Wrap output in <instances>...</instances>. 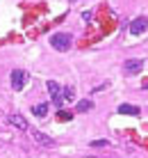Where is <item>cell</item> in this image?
I'll list each match as a JSON object with an SVG mask.
<instances>
[{
  "instance_id": "obj_7",
  "label": "cell",
  "mask_w": 148,
  "mask_h": 158,
  "mask_svg": "<svg viewBox=\"0 0 148 158\" xmlns=\"http://www.w3.org/2000/svg\"><path fill=\"white\" fill-rule=\"evenodd\" d=\"M141 69H144V60H128V62L123 64V71L128 73V76H134V73H139Z\"/></svg>"
},
{
  "instance_id": "obj_2",
  "label": "cell",
  "mask_w": 148,
  "mask_h": 158,
  "mask_svg": "<svg viewBox=\"0 0 148 158\" xmlns=\"http://www.w3.org/2000/svg\"><path fill=\"white\" fill-rule=\"evenodd\" d=\"M32 140H34V144L41 147V149H53L55 147V140L50 138V135L41 133V131H32Z\"/></svg>"
},
{
  "instance_id": "obj_11",
  "label": "cell",
  "mask_w": 148,
  "mask_h": 158,
  "mask_svg": "<svg viewBox=\"0 0 148 158\" xmlns=\"http://www.w3.org/2000/svg\"><path fill=\"white\" fill-rule=\"evenodd\" d=\"M62 96H64V101H73L75 99V89H73V87H64Z\"/></svg>"
},
{
  "instance_id": "obj_10",
  "label": "cell",
  "mask_w": 148,
  "mask_h": 158,
  "mask_svg": "<svg viewBox=\"0 0 148 158\" xmlns=\"http://www.w3.org/2000/svg\"><path fill=\"white\" fill-rule=\"evenodd\" d=\"M32 115L34 117H46L48 115V103H39V106L32 108Z\"/></svg>"
},
{
  "instance_id": "obj_9",
  "label": "cell",
  "mask_w": 148,
  "mask_h": 158,
  "mask_svg": "<svg viewBox=\"0 0 148 158\" xmlns=\"http://www.w3.org/2000/svg\"><path fill=\"white\" fill-rule=\"evenodd\" d=\"M75 110H78V112H89V110H94V101H91V99H82V101H78Z\"/></svg>"
},
{
  "instance_id": "obj_8",
  "label": "cell",
  "mask_w": 148,
  "mask_h": 158,
  "mask_svg": "<svg viewBox=\"0 0 148 158\" xmlns=\"http://www.w3.org/2000/svg\"><path fill=\"white\" fill-rule=\"evenodd\" d=\"M119 112H121V115H132V117H139V115H141V108L130 106V103H123V106H119Z\"/></svg>"
},
{
  "instance_id": "obj_3",
  "label": "cell",
  "mask_w": 148,
  "mask_h": 158,
  "mask_svg": "<svg viewBox=\"0 0 148 158\" xmlns=\"http://www.w3.org/2000/svg\"><path fill=\"white\" fill-rule=\"evenodd\" d=\"M9 83H12V87H14L16 92L23 89L25 83H27V73H25V71H21V69H14L12 76H9Z\"/></svg>"
},
{
  "instance_id": "obj_4",
  "label": "cell",
  "mask_w": 148,
  "mask_h": 158,
  "mask_svg": "<svg viewBox=\"0 0 148 158\" xmlns=\"http://www.w3.org/2000/svg\"><path fill=\"white\" fill-rule=\"evenodd\" d=\"M46 87H48V92H50V99H53V103H55V108H59V106H62V101H64V96H62V87L55 83V80H48Z\"/></svg>"
},
{
  "instance_id": "obj_12",
  "label": "cell",
  "mask_w": 148,
  "mask_h": 158,
  "mask_svg": "<svg viewBox=\"0 0 148 158\" xmlns=\"http://www.w3.org/2000/svg\"><path fill=\"white\" fill-rule=\"evenodd\" d=\"M89 147H94V149H105V147H109L107 140H96V142H91Z\"/></svg>"
},
{
  "instance_id": "obj_1",
  "label": "cell",
  "mask_w": 148,
  "mask_h": 158,
  "mask_svg": "<svg viewBox=\"0 0 148 158\" xmlns=\"http://www.w3.org/2000/svg\"><path fill=\"white\" fill-rule=\"evenodd\" d=\"M71 35H66V32H55V35L50 37V46L55 48V51H68L71 48Z\"/></svg>"
},
{
  "instance_id": "obj_6",
  "label": "cell",
  "mask_w": 148,
  "mask_h": 158,
  "mask_svg": "<svg viewBox=\"0 0 148 158\" xmlns=\"http://www.w3.org/2000/svg\"><path fill=\"white\" fill-rule=\"evenodd\" d=\"M7 122L12 124L14 128H18V131H27V128H30L27 119H25L23 115H18V112H12V115H7Z\"/></svg>"
},
{
  "instance_id": "obj_5",
  "label": "cell",
  "mask_w": 148,
  "mask_h": 158,
  "mask_svg": "<svg viewBox=\"0 0 148 158\" xmlns=\"http://www.w3.org/2000/svg\"><path fill=\"white\" fill-rule=\"evenodd\" d=\"M148 30V19L146 16H137V19L130 23V35H144Z\"/></svg>"
}]
</instances>
